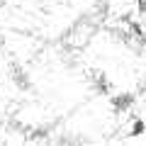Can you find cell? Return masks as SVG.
<instances>
[{"instance_id":"cell-1","label":"cell","mask_w":146,"mask_h":146,"mask_svg":"<svg viewBox=\"0 0 146 146\" xmlns=\"http://www.w3.org/2000/svg\"><path fill=\"white\" fill-rule=\"evenodd\" d=\"M134 102H136V95L131 93V90H122V93H117V95L110 98V107H112V112H117V115L129 112V110L134 107Z\"/></svg>"},{"instance_id":"cell-3","label":"cell","mask_w":146,"mask_h":146,"mask_svg":"<svg viewBox=\"0 0 146 146\" xmlns=\"http://www.w3.org/2000/svg\"><path fill=\"white\" fill-rule=\"evenodd\" d=\"M134 5H136V10H139V15H144V10H146V0H134Z\"/></svg>"},{"instance_id":"cell-2","label":"cell","mask_w":146,"mask_h":146,"mask_svg":"<svg viewBox=\"0 0 146 146\" xmlns=\"http://www.w3.org/2000/svg\"><path fill=\"white\" fill-rule=\"evenodd\" d=\"M129 136H131V139H136V136H144V119H134V122H131Z\"/></svg>"}]
</instances>
